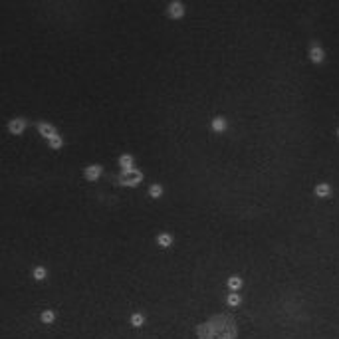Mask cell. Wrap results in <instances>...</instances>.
<instances>
[{
    "label": "cell",
    "mask_w": 339,
    "mask_h": 339,
    "mask_svg": "<svg viewBox=\"0 0 339 339\" xmlns=\"http://www.w3.org/2000/svg\"><path fill=\"white\" fill-rule=\"evenodd\" d=\"M133 323H141V315H133Z\"/></svg>",
    "instance_id": "cell-1"
}]
</instances>
